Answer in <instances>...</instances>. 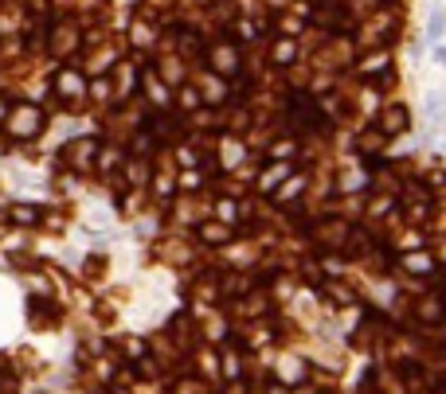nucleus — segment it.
Returning <instances> with one entry per match:
<instances>
[{"label":"nucleus","instance_id":"nucleus-2","mask_svg":"<svg viewBox=\"0 0 446 394\" xmlns=\"http://www.w3.org/2000/svg\"><path fill=\"white\" fill-rule=\"evenodd\" d=\"M102 153V141L98 137H79V141H71L67 148H63V161H67V168H74V172H90L94 168V156Z\"/></svg>","mask_w":446,"mask_h":394},{"label":"nucleus","instance_id":"nucleus-21","mask_svg":"<svg viewBox=\"0 0 446 394\" xmlns=\"http://www.w3.org/2000/svg\"><path fill=\"white\" fill-rule=\"evenodd\" d=\"M0 394H16V379H0Z\"/></svg>","mask_w":446,"mask_h":394},{"label":"nucleus","instance_id":"nucleus-10","mask_svg":"<svg viewBox=\"0 0 446 394\" xmlns=\"http://www.w3.org/2000/svg\"><path fill=\"white\" fill-rule=\"evenodd\" d=\"M51 51H55V55H71V51H79V31H74V28H55V36H51Z\"/></svg>","mask_w":446,"mask_h":394},{"label":"nucleus","instance_id":"nucleus-17","mask_svg":"<svg viewBox=\"0 0 446 394\" xmlns=\"http://www.w3.org/2000/svg\"><path fill=\"white\" fill-rule=\"evenodd\" d=\"M149 148H153V133H149V129L134 133V148H129V153H134V156H145Z\"/></svg>","mask_w":446,"mask_h":394},{"label":"nucleus","instance_id":"nucleus-8","mask_svg":"<svg viewBox=\"0 0 446 394\" xmlns=\"http://www.w3.org/2000/svg\"><path fill=\"white\" fill-rule=\"evenodd\" d=\"M200 242L204 246H227L231 242V223H223V219H216V223H200Z\"/></svg>","mask_w":446,"mask_h":394},{"label":"nucleus","instance_id":"nucleus-7","mask_svg":"<svg viewBox=\"0 0 446 394\" xmlns=\"http://www.w3.org/2000/svg\"><path fill=\"white\" fill-rule=\"evenodd\" d=\"M294 172H297V168H294L290 161H274V164H267V172H262V180H259V191H278Z\"/></svg>","mask_w":446,"mask_h":394},{"label":"nucleus","instance_id":"nucleus-15","mask_svg":"<svg viewBox=\"0 0 446 394\" xmlns=\"http://www.w3.org/2000/svg\"><path fill=\"white\" fill-rule=\"evenodd\" d=\"M177 102H180V110H188V113H192V110H200V106H204V98H200V90L184 86V90L177 94Z\"/></svg>","mask_w":446,"mask_h":394},{"label":"nucleus","instance_id":"nucleus-12","mask_svg":"<svg viewBox=\"0 0 446 394\" xmlns=\"http://www.w3.org/2000/svg\"><path fill=\"white\" fill-rule=\"evenodd\" d=\"M302 191H305V176H297V172H294L290 180H286L282 188H278V203H282V207H286V203H297L294 196H302Z\"/></svg>","mask_w":446,"mask_h":394},{"label":"nucleus","instance_id":"nucleus-1","mask_svg":"<svg viewBox=\"0 0 446 394\" xmlns=\"http://www.w3.org/2000/svg\"><path fill=\"white\" fill-rule=\"evenodd\" d=\"M39 129H44V110L31 102H16L12 110L4 113V133L12 141H36Z\"/></svg>","mask_w":446,"mask_h":394},{"label":"nucleus","instance_id":"nucleus-4","mask_svg":"<svg viewBox=\"0 0 446 394\" xmlns=\"http://www.w3.org/2000/svg\"><path fill=\"white\" fill-rule=\"evenodd\" d=\"M204 59H208L212 71H216V74H227V79H231V74H239V66H243V55H239V47L227 44V39H223V44H212Z\"/></svg>","mask_w":446,"mask_h":394},{"label":"nucleus","instance_id":"nucleus-11","mask_svg":"<svg viewBox=\"0 0 446 394\" xmlns=\"http://www.w3.org/2000/svg\"><path fill=\"white\" fill-rule=\"evenodd\" d=\"M270 59H274V66H290L297 59V44L294 39H278V44L270 47Z\"/></svg>","mask_w":446,"mask_h":394},{"label":"nucleus","instance_id":"nucleus-19","mask_svg":"<svg viewBox=\"0 0 446 394\" xmlns=\"http://www.w3.org/2000/svg\"><path fill=\"white\" fill-rule=\"evenodd\" d=\"M216 215H219V219H223V223H235V215H239V207H235V203H231V199H223V203L216 207Z\"/></svg>","mask_w":446,"mask_h":394},{"label":"nucleus","instance_id":"nucleus-20","mask_svg":"<svg viewBox=\"0 0 446 394\" xmlns=\"http://www.w3.org/2000/svg\"><path fill=\"white\" fill-rule=\"evenodd\" d=\"M180 183H184V188H196V183H200V176H196V172H184V176H180Z\"/></svg>","mask_w":446,"mask_h":394},{"label":"nucleus","instance_id":"nucleus-5","mask_svg":"<svg viewBox=\"0 0 446 394\" xmlns=\"http://www.w3.org/2000/svg\"><path fill=\"white\" fill-rule=\"evenodd\" d=\"M55 94H59V98H67V102H71V110H79V106L86 102L90 86L79 79V71H59V74H55Z\"/></svg>","mask_w":446,"mask_h":394},{"label":"nucleus","instance_id":"nucleus-18","mask_svg":"<svg viewBox=\"0 0 446 394\" xmlns=\"http://www.w3.org/2000/svg\"><path fill=\"white\" fill-rule=\"evenodd\" d=\"M294 153H297L294 141H274V145H270V156H274V161H290Z\"/></svg>","mask_w":446,"mask_h":394},{"label":"nucleus","instance_id":"nucleus-14","mask_svg":"<svg viewBox=\"0 0 446 394\" xmlns=\"http://www.w3.org/2000/svg\"><path fill=\"white\" fill-rule=\"evenodd\" d=\"M357 71H360V74H376V71H387V51H380V55H368V59H360V63H357Z\"/></svg>","mask_w":446,"mask_h":394},{"label":"nucleus","instance_id":"nucleus-3","mask_svg":"<svg viewBox=\"0 0 446 394\" xmlns=\"http://www.w3.org/2000/svg\"><path fill=\"white\" fill-rule=\"evenodd\" d=\"M376 129L384 133L387 141L400 137V133H407V129H411V110H407L403 102H387V106H380V113H376Z\"/></svg>","mask_w":446,"mask_h":394},{"label":"nucleus","instance_id":"nucleus-16","mask_svg":"<svg viewBox=\"0 0 446 394\" xmlns=\"http://www.w3.org/2000/svg\"><path fill=\"white\" fill-rule=\"evenodd\" d=\"M403 266H407V270H415V273H431L435 270L431 254H407V258H403Z\"/></svg>","mask_w":446,"mask_h":394},{"label":"nucleus","instance_id":"nucleus-9","mask_svg":"<svg viewBox=\"0 0 446 394\" xmlns=\"http://www.w3.org/2000/svg\"><path fill=\"white\" fill-rule=\"evenodd\" d=\"M4 215H8V219H12L16 226H36L39 219H44V211H39L36 203H8Z\"/></svg>","mask_w":446,"mask_h":394},{"label":"nucleus","instance_id":"nucleus-6","mask_svg":"<svg viewBox=\"0 0 446 394\" xmlns=\"http://www.w3.org/2000/svg\"><path fill=\"white\" fill-rule=\"evenodd\" d=\"M349 234H352V226L349 223H341V219H325L317 226V242L325 250H341V246H349Z\"/></svg>","mask_w":446,"mask_h":394},{"label":"nucleus","instance_id":"nucleus-13","mask_svg":"<svg viewBox=\"0 0 446 394\" xmlns=\"http://www.w3.org/2000/svg\"><path fill=\"white\" fill-rule=\"evenodd\" d=\"M145 86H149V94H153L157 110H169V106H172V98H169V90H164L161 82H153V74H145Z\"/></svg>","mask_w":446,"mask_h":394}]
</instances>
